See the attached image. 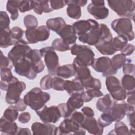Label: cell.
I'll list each match as a JSON object with an SVG mask.
<instances>
[{
  "label": "cell",
  "instance_id": "obj_1",
  "mask_svg": "<svg viewBox=\"0 0 135 135\" xmlns=\"http://www.w3.org/2000/svg\"><path fill=\"white\" fill-rule=\"evenodd\" d=\"M112 38V35L109 28L103 23L99 24V27L98 29L78 36L79 41L90 46H95L101 41L111 40Z\"/></svg>",
  "mask_w": 135,
  "mask_h": 135
},
{
  "label": "cell",
  "instance_id": "obj_2",
  "mask_svg": "<svg viewBox=\"0 0 135 135\" xmlns=\"http://www.w3.org/2000/svg\"><path fill=\"white\" fill-rule=\"evenodd\" d=\"M25 103L33 110L36 111L43 108L50 100V95L40 88L35 87L27 92L23 98Z\"/></svg>",
  "mask_w": 135,
  "mask_h": 135
},
{
  "label": "cell",
  "instance_id": "obj_3",
  "mask_svg": "<svg viewBox=\"0 0 135 135\" xmlns=\"http://www.w3.org/2000/svg\"><path fill=\"white\" fill-rule=\"evenodd\" d=\"M70 50L71 54L76 56L72 64L85 66L91 65L94 59L95 53L90 47L85 45L74 44L70 47Z\"/></svg>",
  "mask_w": 135,
  "mask_h": 135
},
{
  "label": "cell",
  "instance_id": "obj_4",
  "mask_svg": "<svg viewBox=\"0 0 135 135\" xmlns=\"http://www.w3.org/2000/svg\"><path fill=\"white\" fill-rule=\"evenodd\" d=\"M110 8L121 17L132 18L134 16L135 4L132 0H113L108 1Z\"/></svg>",
  "mask_w": 135,
  "mask_h": 135
},
{
  "label": "cell",
  "instance_id": "obj_5",
  "mask_svg": "<svg viewBox=\"0 0 135 135\" xmlns=\"http://www.w3.org/2000/svg\"><path fill=\"white\" fill-rule=\"evenodd\" d=\"M112 29L118 35L126 38L128 41L134 38L131 20L128 18L121 17L114 20L111 23Z\"/></svg>",
  "mask_w": 135,
  "mask_h": 135
},
{
  "label": "cell",
  "instance_id": "obj_6",
  "mask_svg": "<svg viewBox=\"0 0 135 135\" xmlns=\"http://www.w3.org/2000/svg\"><path fill=\"white\" fill-rule=\"evenodd\" d=\"M26 89V84L14 77V79L8 83V88L5 95L6 102L9 104H15L20 100L23 91Z\"/></svg>",
  "mask_w": 135,
  "mask_h": 135
},
{
  "label": "cell",
  "instance_id": "obj_7",
  "mask_svg": "<svg viewBox=\"0 0 135 135\" xmlns=\"http://www.w3.org/2000/svg\"><path fill=\"white\" fill-rule=\"evenodd\" d=\"M41 54L44 57V62L49 74L56 75V71L59 65V58L52 46H46L40 50Z\"/></svg>",
  "mask_w": 135,
  "mask_h": 135
},
{
  "label": "cell",
  "instance_id": "obj_8",
  "mask_svg": "<svg viewBox=\"0 0 135 135\" xmlns=\"http://www.w3.org/2000/svg\"><path fill=\"white\" fill-rule=\"evenodd\" d=\"M13 66L16 73L29 80H34L37 76V73L34 70L31 60L28 55L18 60Z\"/></svg>",
  "mask_w": 135,
  "mask_h": 135
},
{
  "label": "cell",
  "instance_id": "obj_9",
  "mask_svg": "<svg viewBox=\"0 0 135 135\" xmlns=\"http://www.w3.org/2000/svg\"><path fill=\"white\" fill-rule=\"evenodd\" d=\"M25 37L28 44H36L49 39L50 30L45 25H41L36 28L26 29Z\"/></svg>",
  "mask_w": 135,
  "mask_h": 135
},
{
  "label": "cell",
  "instance_id": "obj_10",
  "mask_svg": "<svg viewBox=\"0 0 135 135\" xmlns=\"http://www.w3.org/2000/svg\"><path fill=\"white\" fill-rule=\"evenodd\" d=\"M86 130L70 118L64 119L57 127L56 134L84 135Z\"/></svg>",
  "mask_w": 135,
  "mask_h": 135
},
{
  "label": "cell",
  "instance_id": "obj_11",
  "mask_svg": "<svg viewBox=\"0 0 135 135\" xmlns=\"http://www.w3.org/2000/svg\"><path fill=\"white\" fill-rule=\"evenodd\" d=\"M28 44L27 41L22 39L16 43L7 53V57L12 61L13 65L15 64L18 60L27 56L32 50Z\"/></svg>",
  "mask_w": 135,
  "mask_h": 135
},
{
  "label": "cell",
  "instance_id": "obj_12",
  "mask_svg": "<svg viewBox=\"0 0 135 135\" xmlns=\"http://www.w3.org/2000/svg\"><path fill=\"white\" fill-rule=\"evenodd\" d=\"M91 66L97 72L101 73L103 77L115 75L117 73L112 68L111 59L108 56L94 59Z\"/></svg>",
  "mask_w": 135,
  "mask_h": 135
},
{
  "label": "cell",
  "instance_id": "obj_13",
  "mask_svg": "<svg viewBox=\"0 0 135 135\" xmlns=\"http://www.w3.org/2000/svg\"><path fill=\"white\" fill-rule=\"evenodd\" d=\"M35 112L40 120L44 123H55L61 117L58 107L55 105L47 107L45 105L41 109Z\"/></svg>",
  "mask_w": 135,
  "mask_h": 135
},
{
  "label": "cell",
  "instance_id": "obj_14",
  "mask_svg": "<svg viewBox=\"0 0 135 135\" xmlns=\"http://www.w3.org/2000/svg\"><path fill=\"white\" fill-rule=\"evenodd\" d=\"M87 11L98 20L106 18L109 13L105 6V2L102 0H92L87 6Z\"/></svg>",
  "mask_w": 135,
  "mask_h": 135
},
{
  "label": "cell",
  "instance_id": "obj_15",
  "mask_svg": "<svg viewBox=\"0 0 135 135\" xmlns=\"http://www.w3.org/2000/svg\"><path fill=\"white\" fill-rule=\"evenodd\" d=\"M130 104L123 101H114L112 107L106 111L111 117L113 121H121L126 115Z\"/></svg>",
  "mask_w": 135,
  "mask_h": 135
},
{
  "label": "cell",
  "instance_id": "obj_16",
  "mask_svg": "<svg viewBox=\"0 0 135 135\" xmlns=\"http://www.w3.org/2000/svg\"><path fill=\"white\" fill-rule=\"evenodd\" d=\"M72 26L75 31L76 34L80 36L91 31L98 29L99 27V24L94 20L88 19L76 21L72 24Z\"/></svg>",
  "mask_w": 135,
  "mask_h": 135
},
{
  "label": "cell",
  "instance_id": "obj_17",
  "mask_svg": "<svg viewBox=\"0 0 135 135\" xmlns=\"http://www.w3.org/2000/svg\"><path fill=\"white\" fill-rule=\"evenodd\" d=\"M57 127L51 123H41L35 122L31 126L32 134H52L55 135L56 133Z\"/></svg>",
  "mask_w": 135,
  "mask_h": 135
},
{
  "label": "cell",
  "instance_id": "obj_18",
  "mask_svg": "<svg viewBox=\"0 0 135 135\" xmlns=\"http://www.w3.org/2000/svg\"><path fill=\"white\" fill-rule=\"evenodd\" d=\"M81 127L88 131L91 134L101 135L103 133V128L99 124L93 117H85L84 121L81 125Z\"/></svg>",
  "mask_w": 135,
  "mask_h": 135
},
{
  "label": "cell",
  "instance_id": "obj_19",
  "mask_svg": "<svg viewBox=\"0 0 135 135\" xmlns=\"http://www.w3.org/2000/svg\"><path fill=\"white\" fill-rule=\"evenodd\" d=\"M61 38L69 45L74 44L77 40L75 31L72 25L66 24L57 33Z\"/></svg>",
  "mask_w": 135,
  "mask_h": 135
},
{
  "label": "cell",
  "instance_id": "obj_20",
  "mask_svg": "<svg viewBox=\"0 0 135 135\" xmlns=\"http://www.w3.org/2000/svg\"><path fill=\"white\" fill-rule=\"evenodd\" d=\"M64 89L70 95L75 93H82L84 91L82 82L77 78H75L72 81L64 80Z\"/></svg>",
  "mask_w": 135,
  "mask_h": 135
},
{
  "label": "cell",
  "instance_id": "obj_21",
  "mask_svg": "<svg viewBox=\"0 0 135 135\" xmlns=\"http://www.w3.org/2000/svg\"><path fill=\"white\" fill-rule=\"evenodd\" d=\"M28 56L31 60L34 70L37 74L42 72L44 70L45 65L42 60V56L40 50H32L28 53Z\"/></svg>",
  "mask_w": 135,
  "mask_h": 135
},
{
  "label": "cell",
  "instance_id": "obj_22",
  "mask_svg": "<svg viewBox=\"0 0 135 135\" xmlns=\"http://www.w3.org/2000/svg\"><path fill=\"white\" fill-rule=\"evenodd\" d=\"M18 128L14 122H11L2 117L0 120V131L2 135L17 134Z\"/></svg>",
  "mask_w": 135,
  "mask_h": 135
},
{
  "label": "cell",
  "instance_id": "obj_23",
  "mask_svg": "<svg viewBox=\"0 0 135 135\" xmlns=\"http://www.w3.org/2000/svg\"><path fill=\"white\" fill-rule=\"evenodd\" d=\"M114 101L110 94L108 93L98 100L96 103V108L100 112H105L112 107Z\"/></svg>",
  "mask_w": 135,
  "mask_h": 135
},
{
  "label": "cell",
  "instance_id": "obj_24",
  "mask_svg": "<svg viewBox=\"0 0 135 135\" xmlns=\"http://www.w3.org/2000/svg\"><path fill=\"white\" fill-rule=\"evenodd\" d=\"M75 70L73 64L59 66L56 71V75L62 79H69L75 75Z\"/></svg>",
  "mask_w": 135,
  "mask_h": 135
},
{
  "label": "cell",
  "instance_id": "obj_25",
  "mask_svg": "<svg viewBox=\"0 0 135 135\" xmlns=\"http://www.w3.org/2000/svg\"><path fill=\"white\" fill-rule=\"evenodd\" d=\"M111 40L101 41L96 45H95V47L96 49H97V50L102 55H113L116 52V51L112 45Z\"/></svg>",
  "mask_w": 135,
  "mask_h": 135
},
{
  "label": "cell",
  "instance_id": "obj_26",
  "mask_svg": "<svg viewBox=\"0 0 135 135\" xmlns=\"http://www.w3.org/2000/svg\"><path fill=\"white\" fill-rule=\"evenodd\" d=\"M66 25L65 20L61 17L49 18L46 22L47 27L56 34Z\"/></svg>",
  "mask_w": 135,
  "mask_h": 135
},
{
  "label": "cell",
  "instance_id": "obj_27",
  "mask_svg": "<svg viewBox=\"0 0 135 135\" xmlns=\"http://www.w3.org/2000/svg\"><path fill=\"white\" fill-rule=\"evenodd\" d=\"M66 104L72 112L82 107L84 101L82 98L81 93H75L71 95L66 102Z\"/></svg>",
  "mask_w": 135,
  "mask_h": 135
},
{
  "label": "cell",
  "instance_id": "obj_28",
  "mask_svg": "<svg viewBox=\"0 0 135 135\" xmlns=\"http://www.w3.org/2000/svg\"><path fill=\"white\" fill-rule=\"evenodd\" d=\"M68 7L66 8V14L67 15L73 19L78 20L82 15L81 8L80 6L73 3L72 1H65Z\"/></svg>",
  "mask_w": 135,
  "mask_h": 135
},
{
  "label": "cell",
  "instance_id": "obj_29",
  "mask_svg": "<svg viewBox=\"0 0 135 135\" xmlns=\"http://www.w3.org/2000/svg\"><path fill=\"white\" fill-rule=\"evenodd\" d=\"M33 10L38 15H41L43 13H50L53 11L50 5V1H33Z\"/></svg>",
  "mask_w": 135,
  "mask_h": 135
},
{
  "label": "cell",
  "instance_id": "obj_30",
  "mask_svg": "<svg viewBox=\"0 0 135 135\" xmlns=\"http://www.w3.org/2000/svg\"><path fill=\"white\" fill-rule=\"evenodd\" d=\"M105 83L107 89L110 94L115 93L122 88L119 80L113 75L107 76Z\"/></svg>",
  "mask_w": 135,
  "mask_h": 135
},
{
  "label": "cell",
  "instance_id": "obj_31",
  "mask_svg": "<svg viewBox=\"0 0 135 135\" xmlns=\"http://www.w3.org/2000/svg\"><path fill=\"white\" fill-rule=\"evenodd\" d=\"M110 59L112 68L116 72L121 69L127 62H131L130 59H127L125 55L121 53L114 55Z\"/></svg>",
  "mask_w": 135,
  "mask_h": 135
},
{
  "label": "cell",
  "instance_id": "obj_32",
  "mask_svg": "<svg viewBox=\"0 0 135 135\" xmlns=\"http://www.w3.org/2000/svg\"><path fill=\"white\" fill-rule=\"evenodd\" d=\"M73 65L75 72L74 76L79 79L81 82L88 79L92 76L91 71L88 66H80L73 64Z\"/></svg>",
  "mask_w": 135,
  "mask_h": 135
},
{
  "label": "cell",
  "instance_id": "obj_33",
  "mask_svg": "<svg viewBox=\"0 0 135 135\" xmlns=\"http://www.w3.org/2000/svg\"><path fill=\"white\" fill-rule=\"evenodd\" d=\"M10 28L0 30V47L6 49L13 45L14 43L13 42L10 35Z\"/></svg>",
  "mask_w": 135,
  "mask_h": 135
},
{
  "label": "cell",
  "instance_id": "obj_34",
  "mask_svg": "<svg viewBox=\"0 0 135 135\" xmlns=\"http://www.w3.org/2000/svg\"><path fill=\"white\" fill-rule=\"evenodd\" d=\"M20 1H8L6 3V10L11 14V18L13 21L18 17V7Z\"/></svg>",
  "mask_w": 135,
  "mask_h": 135
},
{
  "label": "cell",
  "instance_id": "obj_35",
  "mask_svg": "<svg viewBox=\"0 0 135 135\" xmlns=\"http://www.w3.org/2000/svg\"><path fill=\"white\" fill-rule=\"evenodd\" d=\"M103 96V93L100 90L88 89L81 93L82 98L84 102H89L94 98L101 97Z\"/></svg>",
  "mask_w": 135,
  "mask_h": 135
},
{
  "label": "cell",
  "instance_id": "obj_36",
  "mask_svg": "<svg viewBox=\"0 0 135 135\" xmlns=\"http://www.w3.org/2000/svg\"><path fill=\"white\" fill-rule=\"evenodd\" d=\"M108 134H118V135H130L128 127L121 121H117L114 124V129L111 130Z\"/></svg>",
  "mask_w": 135,
  "mask_h": 135
},
{
  "label": "cell",
  "instance_id": "obj_37",
  "mask_svg": "<svg viewBox=\"0 0 135 135\" xmlns=\"http://www.w3.org/2000/svg\"><path fill=\"white\" fill-rule=\"evenodd\" d=\"M121 86L127 91L134 90L135 79L134 76L124 74L121 79Z\"/></svg>",
  "mask_w": 135,
  "mask_h": 135
},
{
  "label": "cell",
  "instance_id": "obj_38",
  "mask_svg": "<svg viewBox=\"0 0 135 135\" xmlns=\"http://www.w3.org/2000/svg\"><path fill=\"white\" fill-rule=\"evenodd\" d=\"M82 83L84 89H98L100 90L102 87V84L99 79L93 78L91 76L88 79L82 81Z\"/></svg>",
  "mask_w": 135,
  "mask_h": 135
},
{
  "label": "cell",
  "instance_id": "obj_39",
  "mask_svg": "<svg viewBox=\"0 0 135 135\" xmlns=\"http://www.w3.org/2000/svg\"><path fill=\"white\" fill-rule=\"evenodd\" d=\"M11 122H14L18 117V110L15 106L10 105L4 112L2 116Z\"/></svg>",
  "mask_w": 135,
  "mask_h": 135
},
{
  "label": "cell",
  "instance_id": "obj_40",
  "mask_svg": "<svg viewBox=\"0 0 135 135\" xmlns=\"http://www.w3.org/2000/svg\"><path fill=\"white\" fill-rule=\"evenodd\" d=\"M51 46L54 50L59 52H66L70 50V45L66 43L61 38L54 39L52 43Z\"/></svg>",
  "mask_w": 135,
  "mask_h": 135
},
{
  "label": "cell",
  "instance_id": "obj_41",
  "mask_svg": "<svg viewBox=\"0 0 135 135\" xmlns=\"http://www.w3.org/2000/svg\"><path fill=\"white\" fill-rule=\"evenodd\" d=\"M25 32L19 26H14L10 30V35L14 45L23 39V36Z\"/></svg>",
  "mask_w": 135,
  "mask_h": 135
},
{
  "label": "cell",
  "instance_id": "obj_42",
  "mask_svg": "<svg viewBox=\"0 0 135 135\" xmlns=\"http://www.w3.org/2000/svg\"><path fill=\"white\" fill-rule=\"evenodd\" d=\"M23 22L26 29L36 28L38 25L37 18L32 14H27L25 15L23 19Z\"/></svg>",
  "mask_w": 135,
  "mask_h": 135
},
{
  "label": "cell",
  "instance_id": "obj_43",
  "mask_svg": "<svg viewBox=\"0 0 135 135\" xmlns=\"http://www.w3.org/2000/svg\"><path fill=\"white\" fill-rule=\"evenodd\" d=\"M112 45L116 52L120 51L128 43V41L123 37L117 36L111 40Z\"/></svg>",
  "mask_w": 135,
  "mask_h": 135
},
{
  "label": "cell",
  "instance_id": "obj_44",
  "mask_svg": "<svg viewBox=\"0 0 135 135\" xmlns=\"http://www.w3.org/2000/svg\"><path fill=\"white\" fill-rule=\"evenodd\" d=\"M64 80L63 79L58 76H54L52 79L51 88L56 91H64Z\"/></svg>",
  "mask_w": 135,
  "mask_h": 135
},
{
  "label": "cell",
  "instance_id": "obj_45",
  "mask_svg": "<svg viewBox=\"0 0 135 135\" xmlns=\"http://www.w3.org/2000/svg\"><path fill=\"white\" fill-rule=\"evenodd\" d=\"M99 124L103 128L107 127L112 123L113 120L110 115L107 112H103L102 114L100 116L98 120Z\"/></svg>",
  "mask_w": 135,
  "mask_h": 135
},
{
  "label": "cell",
  "instance_id": "obj_46",
  "mask_svg": "<svg viewBox=\"0 0 135 135\" xmlns=\"http://www.w3.org/2000/svg\"><path fill=\"white\" fill-rule=\"evenodd\" d=\"M10 19L7 13L1 11L0 12V30L9 28Z\"/></svg>",
  "mask_w": 135,
  "mask_h": 135
},
{
  "label": "cell",
  "instance_id": "obj_47",
  "mask_svg": "<svg viewBox=\"0 0 135 135\" xmlns=\"http://www.w3.org/2000/svg\"><path fill=\"white\" fill-rule=\"evenodd\" d=\"M11 72V69L9 68L1 69V79L4 82L8 83L14 78Z\"/></svg>",
  "mask_w": 135,
  "mask_h": 135
},
{
  "label": "cell",
  "instance_id": "obj_48",
  "mask_svg": "<svg viewBox=\"0 0 135 135\" xmlns=\"http://www.w3.org/2000/svg\"><path fill=\"white\" fill-rule=\"evenodd\" d=\"M33 1H20L19 11L21 13H24L33 9Z\"/></svg>",
  "mask_w": 135,
  "mask_h": 135
},
{
  "label": "cell",
  "instance_id": "obj_49",
  "mask_svg": "<svg viewBox=\"0 0 135 135\" xmlns=\"http://www.w3.org/2000/svg\"><path fill=\"white\" fill-rule=\"evenodd\" d=\"M52 75L46 74L42 77L40 82V88L44 90H48L51 88V84L52 81Z\"/></svg>",
  "mask_w": 135,
  "mask_h": 135
},
{
  "label": "cell",
  "instance_id": "obj_50",
  "mask_svg": "<svg viewBox=\"0 0 135 135\" xmlns=\"http://www.w3.org/2000/svg\"><path fill=\"white\" fill-rule=\"evenodd\" d=\"M59 110L61 117L63 118H69L71 114L72 111L69 108L66 103H61L57 105V106Z\"/></svg>",
  "mask_w": 135,
  "mask_h": 135
},
{
  "label": "cell",
  "instance_id": "obj_51",
  "mask_svg": "<svg viewBox=\"0 0 135 135\" xmlns=\"http://www.w3.org/2000/svg\"><path fill=\"white\" fill-rule=\"evenodd\" d=\"M85 118V117L82 112L75 110L74 112H72V113L69 118H70L71 119L74 121L81 127V125L84 121Z\"/></svg>",
  "mask_w": 135,
  "mask_h": 135
},
{
  "label": "cell",
  "instance_id": "obj_52",
  "mask_svg": "<svg viewBox=\"0 0 135 135\" xmlns=\"http://www.w3.org/2000/svg\"><path fill=\"white\" fill-rule=\"evenodd\" d=\"M1 69L9 68L12 69L13 66L12 61L8 57L3 55L2 51H1Z\"/></svg>",
  "mask_w": 135,
  "mask_h": 135
},
{
  "label": "cell",
  "instance_id": "obj_53",
  "mask_svg": "<svg viewBox=\"0 0 135 135\" xmlns=\"http://www.w3.org/2000/svg\"><path fill=\"white\" fill-rule=\"evenodd\" d=\"M110 95L115 101H123L127 98V91L122 88L119 91Z\"/></svg>",
  "mask_w": 135,
  "mask_h": 135
},
{
  "label": "cell",
  "instance_id": "obj_54",
  "mask_svg": "<svg viewBox=\"0 0 135 135\" xmlns=\"http://www.w3.org/2000/svg\"><path fill=\"white\" fill-rule=\"evenodd\" d=\"M126 115L128 118L130 128H134V106L130 105L129 109L127 112Z\"/></svg>",
  "mask_w": 135,
  "mask_h": 135
},
{
  "label": "cell",
  "instance_id": "obj_55",
  "mask_svg": "<svg viewBox=\"0 0 135 135\" xmlns=\"http://www.w3.org/2000/svg\"><path fill=\"white\" fill-rule=\"evenodd\" d=\"M50 5L53 10H57L64 7L66 5L65 1H50Z\"/></svg>",
  "mask_w": 135,
  "mask_h": 135
},
{
  "label": "cell",
  "instance_id": "obj_56",
  "mask_svg": "<svg viewBox=\"0 0 135 135\" xmlns=\"http://www.w3.org/2000/svg\"><path fill=\"white\" fill-rule=\"evenodd\" d=\"M131 62H128L123 66V73L124 74H129L134 76V65L131 63Z\"/></svg>",
  "mask_w": 135,
  "mask_h": 135
},
{
  "label": "cell",
  "instance_id": "obj_57",
  "mask_svg": "<svg viewBox=\"0 0 135 135\" xmlns=\"http://www.w3.org/2000/svg\"><path fill=\"white\" fill-rule=\"evenodd\" d=\"M134 51V46L133 44L127 43L120 51L121 53L124 55L129 56L131 55Z\"/></svg>",
  "mask_w": 135,
  "mask_h": 135
},
{
  "label": "cell",
  "instance_id": "obj_58",
  "mask_svg": "<svg viewBox=\"0 0 135 135\" xmlns=\"http://www.w3.org/2000/svg\"><path fill=\"white\" fill-rule=\"evenodd\" d=\"M18 121L23 124L28 123L31 120V114L28 112H24L21 113L18 118Z\"/></svg>",
  "mask_w": 135,
  "mask_h": 135
},
{
  "label": "cell",
  "instance_id": "obj_59",
  "mask_svg": "<svg viewBox=\"0 0 135 135\" xmlns=\"http://www.w3.org/2000/svg\"><path fill=\"white\" fill-rule=\"evenodd\" d=\"M127 103L130 105L134 106V104H135L134 90L127 92Z\"/></svg>",
  "mask_w": 135,
  "mask_h": 135
},
{
  "label": "cell",
  "instance_id": "obj_60",
  "mask_svg": "<svg viewBox=\"0 0 135 135\" xmlns=\"http://www.w3.org/2000/svg\"><path fill=\"white\" fill-rule=\"evenodd\" d=\"M15 105L16 108L18 110V111H21V112H22L25 110L27 106V105L25 103L24 99L22 98H20L18 101Z\"/></svg>",
  "mask_w": 135,
  "mask_h": 135
},
{
  "label": "cell",
  "instance_id": "obj_61",
  "mask_svg": "<svg viewBox=\"0 0 135 135\" xmlns=\"http://www.w3.org/2000/svg\"><path fill=\"white\" fill-rule=\"evenodd\" d=\"M81 111L86 117H93L94 115V111L90 107H84L81 109Z\"/></svg>",
  "mask_w": 135,
  "mask_h": 135
},
{
  "label": "cell",
  "instance_id": "obj_62",
  "mask_svg": "<svg viewBox=\"0 0 135 135\" xmlns=\"http://www.w3.org/2000/svg\"><path fill=\"white\" fill-rule=\"evenodd\" d=\"M32 133L28 128H19L17 134H28L31 135Z\"/></svg>",
  "mask_w": 135,
  "mask_h": 135
}]
</instances>
